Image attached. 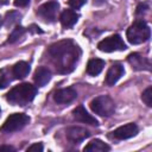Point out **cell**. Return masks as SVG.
Here are the masks:
<instances>
[{
  "label": "cell",
  "mask_w": 152,
  "mask_h": 152,
  "mask_svg": "<svg viewBox=\"0 0 152 152\" xmlns=\"http://www.w3.org/2000/svg\"><path fill=\"white\" fill-rule=\"evenodd\" d=\"M43 151V145L40 142L33 144L27 148V152H42Z\"/></svg>",
  "instance_id": "cell-24"
},
{
  "label": "cell",
  "mask_w": 152,
  "mask_h": 152,
  "mask_svg": "<svg viewBox=\"0 0 152 152\" xmlns=\"http://www.w3.org/2000/svg\"><path fill=\"white\" fill-rule=\"evenodd\" d=\"M103 66H104V61H102L100 58H93V59H90L88 62L87 72L90 76H96L102 71Z\"/></svg>",
  "instance_id": "cell-18"
},
{
  "label": "cell",
  "mask_w": 152,
  "mask_h": 152,
  "mask_svg": "<svg viewBox=\"0 0 152 152\" xmlns=\"http://www.w3.org/2000/svg\"><path fill=\"white\" fill-rule=\"evenodd\" d=\"M24 33H25V28L23 26H15L13 28V31L11 32V34H10V37L7 39V43H14V42H17L19 38L23 37Z\"/></svg>",
  "instance_id": "cell-21"
},
{
  "label": "cell",
  "mask_w": 152,
  "mask_h": 152,
  "mask_svg": "<svg viewBox=\"0 0 152 152\" xmlns=\"http://www.w3.org/2000/svg\"><path fill=\"white\" fill-rule=\"evenodd\" d=\"M141 100L144 101V103L147 107H151L152 106V88L151 87H148V88L145 89V91L141 95Z\"/></svg>",
  "instance_id": "cell-22"
},
{
  "label": "cell",
  "mask_w": 152,
  "mask_h": 152,
  "mask_svg": "<svg viewBox=\"0 0 152 152\" xmlns=\"http://www.w3.org/2000/svg\"><path fill=\"white\" fill-rule=\"evenodd\" d=\"M76 97H77V93L74 88H62V89H58L57 91H55V94H53L55 102H57L59 104L70 103Z\"/></svg>",
  "instance_id": "cell-8"
},
{
  "label": "cell",
  "mask_w": 152,
  "mask_h": 152,
  "mask_svg": "<svg viewBox=\"0 0 152 152\" xmlns=\"http://www.w3.org/2000/svg\"><path fill=\"white\" fill-rule=\"evenodd\" d=\"M33 78H34V82H36V84H37L38 87H44V86L50 81V78H51V72H50V70H49L48 68H45V66H39V68H37Z\"/></svg>",
  "instance_id": "cell-15"
},
{
  "label": "cell",
  "mask_w": 152,
  "mask_h": 152,
  "mask_svg": "<svg viewBox=\"0 0 152 152\" xmlns=\"http://www.w3.org/2000/svg\"><path fill=\"white\" fill-rule=\"evenodd\" d=\"M106 0H93V4L94 5H101V4H103Z\"/></svg>",
  "instance_id": "cell-27"
},
{
  "label": "cell",
  "mask_w": 152,
  "mask_h": 152,
  "mask_svg": "<svg viewBox=\"0 0 152 152\" xmlns=\"http://www.w3.org/2000/svg\"><path fill=\"white\" fill-rule=\"evenodd\" d=\"M59 20H61V24L64 28H70L77 23L78 14L74 10H64L61 14Z\"/></svg>",
  "instance_id": "cell-14"
},
{
  "label": "cell",
  "mask_w": 152,
  "mask_h": 152,
  "mask_svg": "<svg viewBox=\"0 0 152 152\" xmlns=\"http://www.w3.org/2000/svg\"><path fill=\"white\" fill-rule=\"evenodd\" d=\"M86 1H87V0H68V4H69L72 8L77 10V8L82 7V6L86 4Z\"/></svg>",
  "instance_id": "cell-23"
},
{
  "label": "cell",
  "mask_w": 152,
  "mask_h": 152,
  "mask_svg": "<svg viewBox=\"0 0 152 152\" xmlns=\"http://www.w3.org/2000/svg\"><path fill=\"white\" fill-rule=\"evenodd\" d=\"M28 122H30V118L26 114L14 113L6 119V121L1 126V131L5 133L17 132V131H20L21 128H24Z\"/></svg>",
  "instance_id": "cell-5"
},
{
  "label": "cell",
  "mask_w": 152,
  "mask_h": 152,
  "mask_svg": "<svg viewBox=\"0 0 152 152\" xmlns=\"http://www.w3.org/2000/svg\"><path fill=\"white\" fill-rule=\"evenodd\" d=\"M12 72H13L14 78H18V80L25 78L30 72V65H28V63H26L24 61L17 62L12 66Z\"/></svg>",
  "instance_id": "cell-16"
},
{
  "label": "cell",
  "mask_w": 152,
  "mask_h": 152,
  "mask_svg": "<svg viewBox=\"0 0 152 152\" xmlns=\"http://www.w3.org/2000/svg\"><path fill=\"white\" fill-rule=\"evenodd\" d=\"M100 51L103 52H113V51H124L126 50V44L124 43L122 38L119 34H114L110 37L104 38L97 44Z\"/></svg>",
  "instance_id": "cell-7"
},
{
  "label": "cell",
  "mask_w": 152,
  "mask_h": 152,
  "mask_svg": "<svg viewBox=\"0 0 152 152\" xmlns=\"http://www.w3.org/2000/svg\"><path fill=\"white\" fill-rule=\"evenodd\" d=\"M0 151H14V148L12 146H8V145H4L0 147Z\"/></svg>",
  "instance_id": "cell-26"
},
{
  "label": "cell",
  "mask_w": 152,
  "mask_h": 152,
  "mask_svg": "<svg viewBox=\"0 0 152 152\" xmlns=\"http://www.w3.org/2000/svg\"><path fill=\"white\" fill-rule=\"evenodd\" d=\"M72 116L75 120L80 121V122H83V124H88V125H91V126H97L99 122L97 120L91 116L83 106H78L76 107L74 110H72Z\"/></svg>",
  "instance_id": "cell-12"
},
{
  "label": "cell",
  "mask_w": 152,
  "mask_h": 152,
  "mask_svg": "<svg viewBox=\"0 0 152 152\" xmlns=\"http://www.w3.org/2000/svg\"><path fill=\"white\" fill-rule=\"evenodd\" d=\"M90 108L95 114H97L100 116H106V118L110 116L115 112L114 101L107 95H101V96H97L94 100H91Z\"/></svg>",
  "instance_id": "cell-4"
},
{
  "label": "cell",
  "mask_w": 152,
  "mask_h": 152,
  "mask_svg": "<svg viewBox=\"0 0 152 152\" xmlns=\"http://www.w3.org/2000/svg\"><path fill=\"white\" fill-rule=\"evenodd\" d=\"M56 70L58 72H69L74 69L80 57V49L70 40L53 44L49 50Z\"/></svg>",
  "instance_id": "cell-1"
},
{
  "label": "cell",
  "mask_w": 152,
  "mask_h": 152,
  "mask_svg": "<svg viewBox=\"0 0 152 152\" xmlns=\"http://www.w3.org/2000/svg\"><path fill=\"white\" fill-rule=\"evenodd\" d=\"M66 139L74 144H78L81 141H83L86 138H88L90 135V133L83 128V127H78V126H72L69 127L66 129Z\"/></svg>",
  "instance_id": "cell-10"
},
{
  "label": "cell",
  "mask_w": 152,
  "mask_h": 152,
  "mask_svg": "<svg viewBox=\"0 0 152 152\" xmlns=\"http://www.w3.org/2000/svg\"><path fill=\"white\" fill-rule=\"evenodd\" d=\"M13 78H14V76L12 72V68H8V66L2 68L0 70V89L6 88L12 82Z\"/></svg>",
  "instance_id": "cell-19"
},
{
  "label": "cell",
  "mask_w": 152,
  "mask_h": 152,
  "mask_svg": "<svg viewBox=\"0 0 152 152\" xmlns=\"http://www.w3.org/2000/svg\"><path fill=\"white\" fill-rule=\"evenodd\" d=\"M58 10H59V5L57 1H49L40 5L37 8V15L46 23H53L57 19Z\"/></svg>",
  "instance_id": "cell-6"
},
{
  "label": "cell",
  "mask_w": 152,
  "mask_h": 152,
  "mask_svg": "<svg viewBox=\"0 0 152 152\" xmlns=\"http://www.w3.org/2000/svg\"><path fill=\"white\" fill-rule=\"evenodd\" d=\"M150 27L142 20H135L127 30V39L131 44H141L150 38Z\"/></svg>",
  "instance_id": "cell-3"
},
{
  "label": "cell",
  "mask_w": 152,
  "mask_h": 152,
  "mask_svg": "<svg viewBox=\"0 0 152 152\" xmlns=\"http://www.w3.org/2000/svg\"><path fill=\"white\" fill-rule=\"evenodd\" d=\"M1 25H2V17L0 15V27H1Z\"/></svg>",
  "instance_id": "cell-28"
},
{
  "label": "cell",
  "mask_w": 152,
  "mask_h": 152,
  "mask_svg": "<svg viewBox=\"0 0 152 152\" xmlns=\"http://www.w3.org/2000/svg\"><path fill=\"white\" fill-rule=\"evenodd\" d=\"M124 74H125V69L120 63L112 64V66L108 69L106 75V84L114 86L121 78V76H124Z\"/></svg>",
  "instance_id": "cell-11"
},
{
  "label": "cell",
  "mask_w": 152,
  "mask_h": 152,
  "mask_svg": "<svg viewBox=\"0 0 152 152\" xmlns=\"http://www.w3.org/2000/svg\"><path fill=\"white\" fill-rule=\"evenodd\" d=\"M37 94V89L34 86L30 83H21L15 86L7 94V101L14 106H25L31 102Z\"/></svg>",
  "instance_id": "cell-2"
},
{
  "label": "cell",
  "mask_w": 152,
  "mask_h": 152,
  "mask_svg": "<svg viewBox=\"0 0 152 152\" xmlns=\"http://www.w3.org/2000/svg\"><path fill=\"white\" fill-rule=\"evenodd\" d=\"M138 131H139V128L135 124H127V125L118 127L113 132V137L115 139H119V140H125V139H128V138L137 135Z\"/></svg>",
  "instance_id": "cell-9"
},
{
  "label": "cell",
  "mask_w": 152,
  "mask_h": 152,
  "mask_svg": "<svg viewBox=\"0 0 152 152\" xmlns=\"http://www.w3.org/2000/svg\"><path fill=\"white\" fill-rule=\"evenodd\" d=\"M127 59H128V63L132 65V68L135 70H150V66H151L150 62L137 52L131 53L127 57Z\"/></svg>",
  "instance_id": "cell-13"
},
{
  "label": "cell",
  "mask_w": 152,
  "mask_h": 152,
  "mask_svg": "<svg viewBox=\"0 0 152 152\" xmlns=\"http://www.w3.org/2000/svg\"><path fill=\"white\" fill-rule=\"evenodd\" d=\"M30 2V0H14V5L17 7H25L27 6Z\"/></svg>",
  "instance_id": "cell-25"
},
{
  "label": "cell",
  "mask_w": 152,
  "mask_h": 152,
  "mask_svg": "<svg viewBox=\"0 0 152 152\" xmlns=\"http://www.w3.org/2000/svg\"><path fill=\"white\" fill-rule=\"evenodd\" d=\"M0 113H1V109H0Z\"/></svg>",
  "instance_id": "cell-29"
},
{
  "label": "cell",
  "mask_w": 152,
  "mask_h": 152,
  "mask_svg": "<svg viewBox=\"0 0 152 152\" xmlns=\"http://www.w3.org/2000/svg\"><path fill=\"white\" fill-rule=\"evenodd\" d=\"M20 18H21V14H20L19 12H15V11L7 12V13H6V19H5V25H6L7 27L13 26V25H15V24L19 23Z\"/></svg>",
  "instance_id": "cell-20"
},
{
  "label": "cell",
  "mask_w": 152,
  "mask_h": 152,
  "mask_svg": "<svg viewBox=\"0 0 152 152\" xmlns=\"http://www.w3.org/2000/svg\"><path fill=\"white\" fill-rule=\"evenodd\" d=\"M109 150H110V147L106 142H103V141H101L99 139H95V140L90 141L83 148L84 152H107Z\"/></svg>",
  "instance_id": "cell-17"
}]
</instances>
